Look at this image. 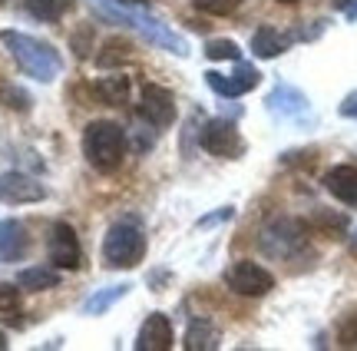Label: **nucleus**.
I'll use <instances>...</instances> for the list:
<instances>
[{
	"label": "nucleus",
	"instance_id": "f257e3e1",
	"mask_svg": "<svg viewBox=\"0 0 357 351\" xmlns=\"http://www.w3.org/2000/svg\"><path fill=\"white\" fill-rule=\"evenodd\" d=\"M0 43L10 50L13 64L20 66L30 80L53 83V80L63 73V57L53 50L50 43L30 37V33H20V30H3V33H0Z\"/></svg>",
	"mask_w": 357,
	"mask_h": 351
},
{
	"label": "nucleus",
	"instance_id": "f03ea898",
	"mask_svg": "<svg viewBox=\"0 0 357 351\" xmlns=\"http://www.w3.org/2000/svg\"><path fill=\"white\" fill-rule=\"evenodd\" d=\"M93 3H96V10H100L102 17H109L113 24H126V27H132V30H139L142 37L149 40V43H155V47H162V50H169V53H178V57L189 53V43L178 37V33H172L162 20L149 17L146 10L126 7V0H123V3H113V0H93Z\"/></svg>",
	"mask_w": 357,
	"mask_h": 351
},
{
	"label": "nucleus",
	"instance_id": "7ed1b4c3",
	"mask_svg": "<svg viewBox=\"0 0 357 351\" xmlns=\"http://www.w3.org/2000/svg\"><path fill=\"white\" fill-rule=\"evenodd\" d=\"M126 153V133L113 119H93L83 130V156L100 172H113Z\"/></svg>",
	"mask_w": 357,
	"mask_h": 351
},
{
	"label": "nucleus",
	"instance_id": "20e7f679",
	"mask_svg": "<svg viewBox=\"0 0 357 351\" xmlns=\"http://www.w3.org/2000/svg\"><path fill=\"white\" fill-rule=\"evenodd\" d=\"M102 259L109 269H136L146 259V232L136 219H119L102 239Z\"/></svg>",
	"mask_w": 357,
	"mask_h": 351
},
{
	"label": "nucleus",
	"instance_id": "39448f33",
	"mask_svg": "<svg viewBox=\"0 0 357 351\" xmlns=\"http://www.w3.org/2000/svg\"><path fill=\"white\" fill-rule=\"evenodd\" d=\"M225 285L235 292V295H245V299H261L275 288V275L261 269L258 262H248V259H238L231 262L225 269Z\"/></svg>",
	"mask_w": 357,
	"mask_h": 351
},
{
	"label": "nucleus",
	"instance_id": "423d86ee",
	"mask_svg": "<svg viewBox=\"0 0 357 351\" xmlns=\"http://www.w3.org/2000/svg\"><path fill=\"white\" fill-rule=\"evenodd\" d=\"M258 246H261V252L271 255V259H291L294 252H301V248H305V225H301V222H294V219L271 222L265 232H261Z\"/></svg>",
	"mask_w": 357,
	"mask_h": 351
},
{
	"label": "nucleus",
	"instance_id": "0eeeda50",
	"mask_svg": "<svg viewBox=\"0 0 357 351\" xmlns=\"http://www.w3.org/2000/svg\"><path fill=\"white\" fill-rule=\"evenodd\" d=\"M202 149L218 159H238L245 153V140L231 119H208L202 126Z\"/></svg>",
	"mask_w": 357,
	"mask_h": 351
},
{
	"label": "nucleus",
	"instance_id": "6e6552de",
	"mask_svg": "<svg viewBox=\"0 0 357 351\" xmlns=\"http://www.w3.org/2000/svg\"><path fill=\"white\" fill-rule=\"evenodd\" d=\"M136 113H139V119H146L149 126L166 130V126H172V119H176V96H172L166 87L146 83L139 103H136Z\"/></svg>",
	"mask_w": 357,
	"mask_h": 351
},
{
	"label": "nucleus",
	"instance_id": "1a4fd4ad",
	"mask_svg": "<svg viewBox=\"0 0 357 351\" xmlns=\"http://www.w3.org/2000/svg\"><path fill=\"white\" fill-rule=\"evenodd\" d=\"M268 113L271 117L284 119V123H307L311 119V103H307V96L298 87H291V83H278L275 90L268 93Z\"/></svg>",
	"mask_w": 357,
	"mask_h": 351
},
{
	"label": "nucleus",
	"instance_id": "9d476101",
	"mask_svg": "<svg viewBox=\"0 0 357 351\" xmlns=\"http://www.w3.org/2000/svg\"><path fill=\"white\" fill-rule=\"evenodd\" d=\"M261 73H258L252 64H238L231 73H218V70H208L205 73V83L218 93V96H225V100H235V96H242V93L255 90Z\"/></svg>",
	"mask_w": 357,
	"mask_h": 351
},
{
	"label": "nucleus",
	"instance_id": "9b49d317",
	"mask_svg": "<svg viewBox=\"0 0 357 351\" xmlns=\"http://www.w3.org/2000/svg\"><path fill=\"white\" fill-rule=\"evenodd\" d=\"M50 262L56 269H79L83 265V248L70 222H56L50 229Z\"/></svg>",
	"mask_w": 357,
	"mask_h": 351
},
{
	"label": "nucleus",
	"instance_id": "f8f14e48",
	"mask_svg": "<svg viewBox=\"0 0 357 351\" xmlns=\"http://www.w3.org/2000/svg\"><path fill=\"white\" fill-rule=\"evenodd\" d=\"M172 341H176V335H172L169 318H166V315H159V312H153L139 325L136 348H139V351H169V348H172Z\"/></svg>",
	"mask_w": 357,
	"mask_h": 351
},
{
	"label": "nucleus",
	"instance_id": "ddd939ff",
	"mask_svg": "<svg viewBox=\"0 0 357 351\" xmlns=\"http://www.w3.org/2000/svg\"><path fill=\"white\" fill-rule=\"evenodd\" d=\"M47 189L24 172H3L0 176V202H40Z\"/></svg>",
	"mask_w": 357,
	"mask_h": 351
},
{
	"label": "nucleus",
	"instance_id": "4468645a",
	"mask_svg": "<svg viewBox=\"0 0 357 351\" xmlns=\"http://www.w3.org/2000/svg\"><path fill=\"white\" fill-rule=\"evenodd\" d=\"M324 186H328V193H331L334 199H341V202H347V206H357V166L341 163V166L328 170Z\"/></svg>",
	"mask_w": 357,
	"mask_h": 351
},
{
	"label": "nucleus",
	"instance_id": "2eb2a0df",
	"mask_svg": "<svg viewBox=\"0 0 357 351\" xmlns=\"http://www.w3.org/2000/svg\"><path fill=\"white\" fill-rule=\"evenodd\" d=\"M26 252V229L17 219H0V262H17Z\"/></svg>",
	"mask_w": 357,
	"mask_h": 351
},
{
	"label": "nucleus",
	"instance_id": "dca6fc26",
	"mask_svg": "<svg viewBox=\"0 0 357 351\" xmlns=\"http://www.w3.org/2000/svg\"><path fill=\"white\" fill-rule=\"evenodd\" d=\"M288 47H291V33H281L275 27H261V30H255V37H252V53L261 57V60H275Z\"/></svg>",
	"mask_w": 357,
	"mask_h": 351
},
{
	"label": "nucleus",
	"instance_id": "f3484780",
	"mask_svg": "<svg viewBox=\"0 0 357 351\" xmlns=\"http://www.w3.org/2000/svg\"><path fill=\"white\" fill-rule=\"evenodd\" d=\"M182 345H185L189 351H212V348H218V328L212 325V322L199 318V322H192L189 325Z\"/></svg>",
	"mask_w": 357,
	"mask_h": 351
},
{
	"label": "nucleus",
	"instance_id": "a211bd4d",
	"mask_svg": "<svg viewBox=\"0 0 357 351\" xmlns=\"http://www.w3.org/2000/svg\"><path fill=\"white\" fill-rule=\"evenodd\" d=\"M17 285L26 288V292H47V288L60 285V272H53L47 265H37V269H24L17 275Z\"/></svg>",
	"mask_w": 357,
	"mask_h": 351
},
{
	"label": "nucleus",
	"instance_id": "6ab92c4d",
	"mask_svg": "<svg viewBox=\"0 0 357 351\" xmlns=\"http://www.w3.org/2000/svg\"><path fill=\"white\" fill-rule=\"evenodd\" d=\"M129 292V285H109V288H100V292H93L86 301H83V315H102L109 312L116 301L123 299Z\"/></svg>",
	"mask_w": 357,
	"mask_h": 351
},
{
	"label": "nucleus",
	"instance_id": "aec40b11",
	"mask_svg": "<svg viewBox=\"0 0 357 351\" xmlns=\"http://www.w3.org/2000/svg\"><path fill=\"white\" fill-rule=\"evenodd\" d=\"M129 57H132L129 40L126 37H109V40H102L100 53H96V64L100 66H119V64H126Z\"/></svg>",
	"mask_w": 357,
	"mask_h": 351
},
{
	"label": "nucleus",
	"instance_id": "412c9836",
	"mask_svg": "<svg viewBox=\"0 0 357 351\" xmlns=\"http://www.w3.org/2000/svg\"><path fill=\"white\" fill-rule=\"evenodd\" d=\"M96 96L109 106H123L129 100V77H102L96 83Z\"/></svg>",
	"mask_w": 357,
	"mask_h": 351
},
{
	"label": "nucleus",
	"instance_id": "4be33fe9",
	"mask_svg": "<svg viewBox=\"0 0 357 351\" xmlns=\"http://www.w3.org/2000/svg\"><path fill=\"white\" fill-rule=\"evenodd\" d=\"M20 3L26 7V13H33L37 20H47V24L60 20L70 10V0H20Z\"/></svg>",
	"mask_w": 357,
	"mask_h": 351
},
{
	"label": "nucleus",
	"instance_id": "5701e85b",
	"mask_svg": "<svg viewBox=\"0 0 357 351\" xmlns=\"http://www.w3.org/2000/svg\"><path fill=\"white\" fill-rule=\"evenodd\" d=\"M205 57L208 60H242V50L235 40H208L205 43Z\"/></svg>",
	"mask_w": 357,
	"mask_h": 351
},
{
	"label": "nucleus",
	"instance_id": "b1692460",
	"mask_svg": "<svg viewBox=\"0 0 357 351\" xmlns=\"http://www.w3.org/2000/svg\"><path fill=\"white\" fill-rule=\"evenodd\" d=\"M202 13H212V17H229L242 7V0H192Z\"/></svg>",
	"mask_w": 357,
	"mask_h": 351
},
{
	"label": "nucleus",
	"instance_id": "393cba45",
	"mask_svg": "<svg viewBox=\"0 0 357 351\" xmlns=\"http://www.w3.org/2000/svg\"><path fill=\"white\" fill-rule=\"evenodd\" d=\"M20 308V292L13 285H0V315H13Z\"/></svg>",
	"mask_w": 357,
	"mask_h": 351
},
{
	"label": "nucleus",
	"instance_id": "a878e982",
	"mask_svg": "<svg viewBox=\"0 0 357 351\" xmlns=\"http://www.w3.org/2000/svg\"><path fill=\"white\" fill-rule=\"evenodd\" d=\"M0 100H3V106H10V110H30V100H26V93L10 90V87H3V90H0Z\"/></svg>",
	"mask_w": 357,
	"mask_h": 351
},
{
	"label": "nucleus",
	"instance_id": "bb28decb",
	"mask_svg": "<svg viewBox=\"0 0 357 351\" xmlns=\"http://www.w3.org/2000/svg\"><path fill=\"white\" fill-rule=\"evenodd\" d=\"M225 219H231V209H222V212H215V216H202L195 225H199V229H205V225H215V222H225Z\"/></svg>",
	"mask_w": 357,
	"mask_h": 351
},
{
	"label": "nucleus",
	"instance_id": "cd10ccee",
	"mask_svg": "<svg viewBox=\"0 0 357 351\" xmlns=\"http://www.w3.org/2000/svg\"><path fill=\"white\" fill-rule=\"evenodd\" d=\"M357 341V315L351 318V325L341 328V345H354Z\"/></svg>",
	"mask_w": 357,
	"mask_h": 351
},
{
	"label": "nucleus",
	"instance_id": "c85d7f7f",
	"mask_svg": "<svg viewBox=\"0 0 357 351\" xmlns=\"http://www.w3.org/2000/svg\"><path fill=\"white\" fill-rule=\"evenodd\" d=\"M341 117H357V90L344 96V103H341Z\"/></svg>",
	"mask_w": 357,
	"mask_h": 351
},
{
	"label": "nucleus",
	"instance_id": "c756f323",
	"mask_svg": "<svg viewBox=\"0 0 357 351\" xmlns=\"http://www.w3.org/2000/svg\"><path fill=\"white\" fill-rule=\"evenodd\" d=\"M347 17H357V0H351V10H347Z\"/></svg>",
	"mask_w": 357,
	"mask_h": 351
},
{
	"label": "nucleus",
	"instance_id": "7c9ffc66",
	"mask_svg": "<svg viewBox=\"0 0 357 351\" xmlns=\"http://www.w3.org/2000/svg\"><path fill=\"white\" fill-rule=\"evenodd\" d=\"M7 348V335H3V331H0V351Z\"/></svg>",
	"mask_w": 357,
	"mask_h": 351
},
{
	"label": "nucleus",
	"instance_id": "2f4dec72",
	"mask_svg": "<svg viewBox=\"0 0 357 351\" xmlns=\"http://www.w3.org/2000/svg\"><path fill=\"white\" fill-rule=\"evenodd\" d=\"M278 3H298V0H278Z\"/></svg>",
	"mask_w": 357,
	"mask_h": 351
},
{
	"label": "nucleus",
	"instance_id": "473e14b6",
	"mask_svg": "<svg viewBox=\"0 0 357 351\" xmlns=\"http://www.w3.org/2000/svg\"><path fill=\"white\" fill-rule=\"evenodd\" d=\"M129 3H146V0H129Z\"/></svg>",
	"mask_w": 357,
	"mask_h": 351
}]
</instances>
